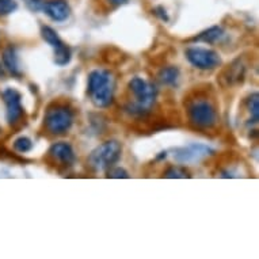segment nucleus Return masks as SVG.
<instances>
[{
	"mask_svg": "<svg viewBox=\"0 0 259 259\" xmlns=\"http://www.w3.org/2000/svg\"><path fill=\"white\" fill-rule=\"evenodd\" d=\"M89 93L97 107L110 106L114 98V80L109 71L95 69L89 75Z\"/></svg>",
	"mask_w": 259,
	"mask_h": 259,
	"instance_id": "nucleus-1",
	"label": "nucleus"
},
{
	"mask_svg": "<svg viewBox=\"0 0 259 259\" xmlns=\"http://www.w3.org/2000/svg\"><path fill=\"white\" fill-rule=\"evenodd\" d=\"M129 90L132 91L135 99H136L135 103L126 107L132 114H144L153 106L157 95V90L155 85H152L144 79H141V77H133L132 80L129 81Z\"/></svg>",
	"mask_w": 259,
	"mask_h": 259,
	"instance_id": "nucleus-2",
	"label": "nucleus"
},
{
	"mask_svg": "<svg viewBox=\"0 0 259 259\" xmlns=\"http://www.w3.org/2000/svg\"><path fill=\"white\" fill-rule=\"evenodd\" d=\"M121 153L122 147L118 141H106L91 152L89 156V164L95 171H106L119 160Z\"/></svg>",
	"mask_w": 259,
	"mask_h": 259,
	"instance_id": "nucleus-3",
	"label": "nucleus"
},
{
	"mask_svg": "<svg viewBox=\"0 0 259 259\" xmlns=\"http://www.w3.org/2000/svg\"><path fill=\"white\" fill-rule=\"evenodd\" d=\"M189 118L190 122L200 129H208L216 125L217 113L216 109L209 101L198 99L191 103L189 107Z\"/></svg>",
	"mask_w": 259,
	"mask_h": 259,
	"instance_id": "nucleus-4",
	"label": "nucleus"
},
{
	"mask_svg": "<svg viewBox=\"0 0 259 259\" xmlns=\"http://www.w3.org/2000/svg\"><path fill=\"white\" fill-rule=\"evenodd\" d=\"M73 114L67 106H55L49 109L45 115L47 129L53 135H61L71 129Z\"/></svg>",
	"mask_w": 259,
	"mask_h": 259,
	"instance_id": "nucleus-5",
	"label": "nucleus"
},
{
	"mask_svg": "<svg viewBox=\"0 0 259 259\" xmlns=\"http://www.w3.org/2000/svg\"><path fill=\"white\" fill-rule=\"evenodd\" d=\"M186 59L189 63L197 69L202 71H212L221 65V57L219 53L212 49L205 48H189L186 51Z\"/></svg>",
	"mask_w": 259,
	"mask_h": 259,
	"instance_id": "nucleus-6",
	"label": "nucleus"
},
{
	"mask_svg": "<svg viewBox=\"0 0 259 259\" xmlns=\"http://www.w3.org/2000/svg\"><path fill=\"white\" fill-rule=\"evenodd\" d=\"M3 101L6 103V118L10 125L18 122L23 114V107H22V95L15 89H7L2 94Z\"/></svg>",
	"mask_w": 259,
	"mask_h": 259,
	"instance_id": "nucleus-7",
	"label": "nucleus"
},
{
	"mask_svg": "<svg viewBox=\"0 0 259 259\" xmlns=\"http://www.w3.org/2000/svg\"><path fill=\"white\" fill-rule=\"evenodd\" d=\"M42 11L55 22L67 21L71 15V9H69L67 0H49L45 2Z\"/></svg>",
	"mask_w": 259,
	"mask_h": 259,
	"instance_id": "nucleus-8",
	"label": "nucleus"
},
{
	"mask_svg": "<svg viewBox=\"0 0 259 259\" xmlns=\"http://www.w3.org/2000/svg\"><path fill=\"white\" fill-rule=\"evenodd\" d=\"M209 152H213L209 147H205V145L200 144H193L186 147V148L178 149L174 156L181 163H189V161L200 160L201 157L208 156Z\"/></svg>",
	"mask_w": 259,
	"mask_h": 259,
	"instance_id": "nucleus-9",
	"label": "nucleus"
},
{
	"mask_svg": "<svg viewBox=\"0 0 259 259\" xmlns=\"http://www.w3.org/2000/svg\"><path fill=\"white\" fill-rule=\"evenodd\" d=\"M49 153L64 164H72L75 161V152L72 147L67 143H56L51 147Z\"/></svg>",
	"mask_w": 259,
	"mask_h": 259,
	"instance_id": "nucleus-10",
	"label": "nucleus"
},
{
	"mask_svg": "<svg viewBox=\"0 0 259 259\" xmlns=\"http://www.w3.org/2000/svg\"><path fill=\"white\" fill-rule=\"evenodd\" d=\"M3 65L6 67V69L9 71L11 75L14 76H21V69H19V60H18L17 52L13 47L6 48L5 52H3Z\"/></svg>",
	"mask_w": 259,
	"mask_h": 259,
	"instance_id": "nucleus-11",
	"label": "nucleus"
},
{
	"mask_svg": "<svg viewBox=\"0 0 259 259\" xmlns=\"http://www.w3.org/2000/svg\"><path fill=\"white\" fill-rule=\"evenodd\" d=\"M224 37V31L219 26H213V27H209L208 30H204L200 35H197L196 41H200V42L205 44H214L217 41H220L221 38Z\"/></svg>",
	"mask_w": 259,
	"mask_h": 259,
	"instance_id": "nucleus-12",
	"label": "nucleus"
},
{
	"mask_svg": "<svg viewBox=\"0 0 259 259\" xmlns=\"http://www.w3.org/2000/svg\"><path fill=\"white\" fill-rule=\"evenodd\" d=\"M157 79L160 80L161 84L175 85L179 80V69L177 67H166L163 68L157 75Z\"/></svg>",
	"mask_w": 259,
	"mask_h": 259,
	"instance_id": "nucleus-13",
	"label": "nucleus"
},
{
	"mask_svg": "<svg viewBox=\"0 0 259 259\" xmlns=\"http://www.w3.org/2000/svg\"><path fill=\"white\" fill-rule=\"evenodd\" d=\"M41 35H42V38L45 39L53 49H57V48H60L61 45H64V42L61 41L59 34L56 33V30L52 29L51 26H42V27H41Z\"/></svg>",
	"mask_w": 259,
	"mask_h": 259,
	"instance_id": "nucleus-14",
	"label": "nucleus"
},
{
	"mask_svg": "<svg viewBox=\"0 0 259 259\" xmlns=\"http://www.w3.org/2000/svg\"><path fill=\"white\" fill-rule=\"evenodd\" d=\"M259 95L258 93H254L252 95H250V98L247 99V109L250 111V123L252 125H256L259 119Z\"/></svg>",
	"mask_w": 259,
	"mask_h": 259,
	"instance_id": "nucleus-15",
	"label": "nucleus"
},
{
	"mask_svg": "<svg viewBox=\"0 0 259 259\" xmlns=\"http://www.w3.org/2000/svg\"><path fill=\"white\" fill-rule=\"evenodd\" d=\"M72 59V53H71V49H69L68 45H61L60 48L55 49V63L60 67H64L71 61Z\"/></svg>",
	"mask_w": 259,
	"mask_h": 259,
	"instance_id": "nucleus-16",
	"label": "nucleus"
},
{
	"mask_svg": "<svg viewBox=\"0 0 259 259\" xmlns=\"http://www.w3.org/2000/svg\"><path fill=\"white\" fill-rule=\"evenodd\" d=\"M14 148H15V151H18V152L26 153L33 148V143H31V140H30L29 137L22 136L15 140V143H14Z\"/></svg>",
	"mask_w": 259,
	"mask_h": 259,
	"instance_id": "nucleus-17",
	"label": "nucleus"
},
{
	"mask_svg": "<svg viewBox=\"0 0 259 259\" xmlns=\"http://www.w3.org/2000/svg\"><path fill=\"white\" fill-rule=\"evenodd\" d=\"M18 9L15 0H0V17H6Z\"/></svg>",
	"mask_w": 259,
	"mask_h": 259,
	"instance_id": "nucleus-18",
	"label": "nucleus"
},
{
	"mask_svg": "<svg viewBox=\"0 0 259 259\" xmlns=\"http://www.w3.org/2000/svg\"><path fill=\"white\" fill-rule=\"evenodd\" d=\"M164 177L170 179L190 178V174H189L185 168H182V167H171V168H168V170L166 171Z\"/></svg>",
	"mask_w": 259,
	"mask_h": 259,
	"instance_id": "nucleus-19",
	"label": "nucleus"
},
{
	"mask_svg": "<svg viewBox=\"0 0 259 259\" xmlns=\"http://www.w3.org/2000/svg\"><path fill=\"white\" fill-rule=\"evenodd\" d=\"M107 177L114 179H126L129 178V174H127V171H125L123 168H121V167H115V168H109Z\"/></svg>",
	"mask_w": 259,
	"mask_h": 259,
	"instance_id": "nucleus-20",
	"label": "nucleus"
},
{
	"mask_svg": "<svg viewBox=\"0 0 259 259\" xmlns=\"http://www.w3.org/2000/svg\"><path fill=\"white\" fill-rule=\"evenodd\" d=\"M23 2H25V5L27 6V9H29L30 11H33V13L42 11L44 5H45L44 0H23Z\"/></svg>",
	"mask_w": 259,
	"mask_h": 259,
	"instance_id": "nucleus-21",
	"label": "nucleus"
},
{
	"mask_svg": "<svg viewBox=\"0 0 259 259\" xmlns=\"http://www.w3.org/2000/svg\"><path fill=\"white\" fill-rule=\"evenodd\" d=\"M152 13L155 14V15H156V17L160 19V21L168 22V15H167V11L163 9V7H160V6H159V7H155Z\"/></svg>",
	"mask_w": 259,
	"mask_h": 259,
	"instance_id": "nucleus-22",
	"label": "nucleus"
},
{
	"mask_svg": "<svg viewBox=\"0 0 259 259\" xmlns=\"http://www.w3.org/2000/svg\"><path fill=\"white\" fill-rule=\"evenodd\" d=\"M109 2H110L111 5L119 6V5H123V3H126L127 0H109Z\"/></svg>",
	"mask_w": 259,
	"mask_h": 259,
	"instance_id": "nucleus-23",
	"label": "nucleus"
},
{
	"mask_svg": "<svg viewBox=\"0 0 259 259\" xmlns=\"http://www.w3.org/2000/svg\"><path fill=\"white\" fill-rule=\"evenodd\" d=\"M3 73L5 72H3V68H2V65H0V77L3 76Z\"/></svg>",
	"mask_w": 259,
	"mask_h": 259,
	"instance_id": "nucleus-24",
	"label": "nucleus"
}]
</instances>
